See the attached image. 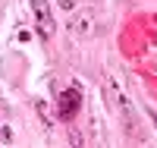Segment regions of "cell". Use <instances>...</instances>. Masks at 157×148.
<instances>
[{"instance_id":"obj_1","label":"cell","mask_w":157,"mask_h":148,"mask_svg":"<svg viewBox=\"0 0 157 148\" xmlns=\"http://www.w3.org/2000/svg\"><path fill=\"white\" fill-rule=\"evenodd\" d=\"M32 13H35V25H38V35H41V38H54L57 25H54V13H50L47 0H32Z\"/></svg>"},{"instance_id":"obj_2","label":"cell","mask_w":157,"mask_h":148,"mask_svg":"<svg viewBox=\"0 0 157 148\" xmlns=\"http://www.w3.org/2000/svg\"><path fill=\"white\" fill-rule=\"evenodd\" d=\"M78 107H82V91H78L75 85H72V88H63L60 98H57V114H60L63 120H72Z\"/></svg>"},{"instance_id":"obj_3","label":"cell","mask_w":157,"mask_h":148,"mask_svg":"<svg viewBox=\"0 0 157 148\" xmlns=\"http://www.w3.org/2000/svg\"><path fill=\"white\" fill-rule=\"evenodd\" d=\"M10 132H13L10 126H3V129H0V142H10V139H13V136H10Z\"/></svg>"},{"instance_id":"obj_4","label":"cell","mask_w":157,"mask_h":148,"mask_svg":"<svg viewBox=\"0 0 157 148\" xmlns=\"http://www.w3.org/2000/svg\"><path fill=\"white\" fill-rule=\"evenodd\" d=\"M72 3H75V0H60V6H63V10H72Z\"/></svg>"}]
</instances>
